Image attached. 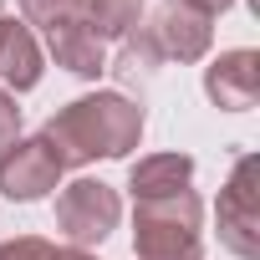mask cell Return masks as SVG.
<instances>
[{
	"label": "cell",
	"instance_id": "cell-1",
	"mask_svg": "<svg viewBox=\"0 0 260 260\" xmlns=\"http://www.w3.org/2000/svg\"><path fill=\"white\" fill-rule=\"evenodd\" d=\"M41 138L56 148L61 169H82L97 158H127L143 138V107L127 102L122 92H87L41 127Z\"/></svg>",
	"mask_w": 260,
	"mask_h": 260
},
{
	"label": "cell",
	"instance_id": "cell-2",
	"mask_svg": "<svg viewBox=\"0 0 260 260\" xmlns=\"http://www.w3.org/2000/svg\"><path fill=\"white\" fill-rule=\"evenodd\" d=\"M199 219H204V204L194 189L169 194V199H143L133 214L138 260H204Z\"/></svg>",
	"mask_w": 260,
	"mask_h": 260
},
{
	"label": "cell",
	"instance_id": "cell-3",
	"mask_svg": "<svg viewBox=\"0 0 260 260\" xmlns=\"http://www.w3.org/2000/svg\"><path fill=\"white\" fill-rule=\"evenodd\" d=\"M26 21L46 36L56 67H67L72 77H102L107 72V46L102 36L87 26L82 0H21Z\"/></svg>",
	"mask_w": 260,
	"mask_h": 260
},
{
	"label": "cell",
	"instance_id": "cell-4",
	"mask_svg": "<svg viewBox=\"0 0 260 260\" xmlns=\"http://www.w3.org/2000/svg\"><path fill=\"white\" fill-rule=\"evenodd\" d=\"M214 214H219V245L240 260H255L260 255V164H255V153H245L230 169Z\"/></svg>",
	"mask_w": 260,
	"mask_h": 260
},
{
	"label": "cell",
	"instance_id": "cell-5",
	"mask_svg": "<svg viewBox=\"0 0 260 260\" xmlns=\"http://www.w3.org/2000/svg\"><path fill=\"white\" fill-rule=\"evenodd\" d=\"M117 214H122L117 189L102 184V179H77V184H67V189L56 194V230H61L77 250L102 245V240L117 230Z\"/></svg>",
	"mask_w": 260,
	"mask_h": 260
},
{
	"label": "cell",
	"instance_id": "cell-6",
	"mask_svg": "<svg viewBox=\"0 0 260 260\" xmlns=\"http://www.w3.org/2000/svg\"><path fill=\"white\" fill-rule=\"evenodd\" d=\"M56 184H61V158H56V148L41 133L36 138H16L6 153H0V194L6 199L31 204V199L51 194Z\"/></svg>",
	"mask_w": 260,
	"mask_h": 260
},
{
	"label": "cell",
	"instance_id": "cell-7",
	"mask_svg": "<svg viewBox=\"0 0 260 260\" xmlns=\"http://www.w3.org/2000/svg\"><path fill=\"white\" fill-rule=\"evenodd\" d=\"M148 36L158 41L164 61H199L214 41V26H209V16H199L184 0H164L148 21Z\"/></svg>",
	"mask_w": 260,
	"mask_h": 260
},
{
	"label": "cell",
	"instance_id": "cell-8",
	"mask_svg": "<svg viewBox=\"0 0 260 260\" xmlns=\"http://www.w3.org/2000/svg\"><path fill=\"white\" fill-rule=\"evenodd\" d=\"M204 92H209V102L224 107V112L255 107V97H260V51L240 46V51L214 56V61L204 67Z\"/></svg>",
	"mask_w": 260,
	"mask_h": 260
},
{
	"label": "cell",
	"instance_id": "cell-9",
	"mask_svg": "<svg viewBox=\"0 0 260 260\" xmlns=\"http://www.w3.org/2000/svg\"><path fill=\"white\" fill-rule=\"evenodd\" d=\"M189 179H194V158H189V153H153V158H138L133 169H127L133 204L184 194V189H189Z\"/></svg>",
	"mask_w": 260,
	"mask_h": 260
},
{
	"label": "cell",
	"instance_id": "cell-10",
	"mask_svg": "<svg viewBox=\"0 0 260 260\" xmlns=\"http://www.w3.org/2000/svg\"><path fill=\"white\" fill-rule=\"evenodd\" d=\"M0 77L11 92H31L41 82V46L21 21H0Z\"/></svg>",
	"mask_w": 260,
	"mask_h": 260
},
{
	"label": "cell",
	"instance_id": "cell-11",
	"mask_svg": "<svg viewBox=\"0 0 260 260\" xmlns=\"http://www.w3.org/2000/svg\"><path fill=\"white\" fill-rule=\"evenodd\" d=\"M82 16H87V26L107 41V36H127L138 26V16H143V0H82Z\"/></svg>",
	"mask_w": 260,
	"mask_h": 260
},
{
	"label": "cell",
	"instance_id": "cell-12",
	"mask_svg": "<svg viewBox=\"0 0 260 260\" xmlns=\"http://www.w3.org/2000/svg\"><path fill=\"white\" fill-rule=\"evenodd\" d=\"M158 61H164V51H158V41L148 36V26H133L122 36V51H117V61H112V72H122V77H148V72H158Z\"/></svg>",
	"mask_w": 260,
	"mask_h": 260
},
{
	"label": "cell",
	"instance_id": "cell-13",
	"mask_svg": "<svg viewBox=\"0 0 260 260\" xmlns=\"http://www.w3.org/2000/svg\"><path fill=\"white\" fill-rule=\"evenodd\" d=\"M0 260H56V250L36 235H21V240H6L0 245Z\"/></svg>",
	"mask_w": 260,
	"mask_h": 260
},
{
	"label": "cell",
	"instance_id": "cell-14",
	"mask_svg": "<svg viewBox=\"0 0 260 260\" xmlns=\"http://www.w3.org/2000/svg\"><path fill=\"white\" fill-rule=\"evenodd\" d=\"M16 133H21V107H16V97L6 87H0V153L16 143Z\"/></svg>",
	"mask_w": 260,
	"mask_h": 260
},
{
	"label": "cell",
	"instance_id": "cell-15",
	"mask_svg": "<svg viewBox=\"0 0 260 260\" xmlns=\"http://www.w3.org/2000/svg\"><path fill=\"white\" fill-rule=\"evenodd\" d=\"M184 6H194L199 16H209V21H214L219 11H230V6H235V0H184Z\"/></svg>",
	"mask_w": 260,
	"mask_h": 260
},
{
	"label": "cell",
	"instance_id": "cell-16",
	"mask_svg": "<svg viewBox=\"0 0 260 260\" xmlns=\"http://www.w3.org/2000/svg\"><path fill=\"white\" fill-rule=\"evenodd\" d=\"M56 260H97V255H87V250H77V245H67V250H56Z\"/></svg>",
	"mask_w": 260,
	"mask_h": 260
}]
</instances>
